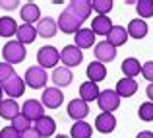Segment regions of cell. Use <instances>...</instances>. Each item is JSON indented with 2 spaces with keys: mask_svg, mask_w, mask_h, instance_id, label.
<instances>
[{
  "mask_svg": "<svg viewBox=\"0 0 153 138\" xmlns=\"http://www.w3.org/2000/svg\"><path fill=\"white\" fill-rule=\"evenodd\" d=\"M25 55H27L25 45H22V43H18V41H8L2 49V56L8 64L23 62V60H25Z\"/></svg>",
  "mask_w": 153,
  "mask_h": 138,
  "instance_id": "cell-1",
  "label": "cell"
},
{
  "mask_svg": "<svg viewBox=\"0 0 153 138\" xmlns=\"http://www.w3.org/2000/svg\"><path fill=\"white\" fill-rule=\"evenodd\" d=\"M23 82H25V86H29L31 90H43V88L47 86V70L41 68V66L27 68Z\"/></svg>",
  "mask_w": 153,
  "mask_h": 138,
  "instance_id": "cell-2",
  "label": "cell"
},
{
  "mask_svg": "<svg viewBox=\"0 0 153 138\" xmlns=\"http://www.w3.org/2000/svg\"><path fill=\"white\" fill-rule=\"evenodd\" d=\"M58 60H60V52H58V49H56V47L45 45V47L39 49L37 62H39V66H41V68H52V66L58 64Z\"/></svg>",
  "mask_w": 153,
  "mask_h": 138,
  "instance_id": "cell-3",
  "label": "cell"
},
{
  "mask_svg": "<svg viewBox=\"0 0 153 138\" xmlns=\"http://www.w3.org/2000/svg\"><path fill=\"white\" fill-rule=\"evenodd\" d=\"M97 105H99V109H101L103 113H112V111L118 109L120 97H118V93L114 90H103L99 93V97H97Z\"/></svg>",
  "mask_w": 153,
  "mask_h": 138,
  "instance_id": "cell-4",
  "label": "cell"
},
{
  "mask_svg": "<svg viewBox=\"0 0 153 138\" xmlns=\"http://www.w3.org/2000/svg\"><path fill=\"white\" fill-rule=\"evenodd\" d=\"M82 20H78L74 14H70L68 10H64L62 14H60L58 22H56V26H58V29L62 31V33H78L79 29H82Z\"/></svg>",
  "mask_w": 153,
  "mask_h": 138,
  "instance_id": "cell-5",
  "label": "cell"
},
{
  "mask_svg": "<svg viewBox=\"0 0 153 138\" xmlns=\"http://www.w3.org/2000/svg\"><path fill=\"white\" fill-rule=\"evenodd\" d=\"M22 115L25 117L29 123H31V121L37 123L39 119L45 117V107H43V103H41V101H37V99H27L25 103L22 105Z\"/></svg>",
  "mask_w": 153,
  "mask_h": 138,
  "instance_id": "cell-6",
  "label": "cell"
},
{
  "mask_svg": "<svg viewBox=\"0 0 153 138\" xmlns=\"http://www.w3.org/2000/svg\"><path fill=\"white\" fill-rule=\"evenodd\" d=\"M60 60L66 68H72V66H78L79 62L83 60V52L79 51L76 45H66L60 52Z\"/></svg>",
  "mask_w": 153,
  "mask_h": 138,
  "instance_id": "cell-7",
  "label": "cell"
},
{
  "mask_svg": "<svg viewBox=\"0 0 153 138\" xmlns=\"http://www.w3.org/2000/svg\"><path fill=\"white\" fill-rule=\"evenodd\" d=\"M2 90L8 95V99H14V97H22L23 92H25V82L23 78H19L18 74H14L8 82L2 84Z\"/></svg>",
  "mask_w": 153,
  "mask_h": 138,
  "instance_id": "cell-8",
  "label": "cell"
},
{
  "mask_svg": "<svg viewBox=\"0 0 153 138\" xmlns=\"http://www.w3.org/2000/svg\"><path fill=\"white\" fill-rule=\"evenodd\" d=\"M64 101V95L58 88H45L43 90V95H41V103L43 107L47 109H58Z\"/></svg>",
  "mask_w": 153,
  "mask_h": 138,
  "instance_id": "cell-9",
  "label": "cell"
},
{
  "mask_svg": "<svg viewBox=\"0 0 153 138\" xmlns=\"http://www.w3.org/2000/svg\"><path fill=\"white\" fill-rule=\"evenodd\" d=\"M70 14H74L78 20L85 22L91 14V0H72L68 2V8H66Z\"/></svg>",
  "mask_w": 153,
  "mask_h": 138,
  "instance_id": "cell-10",
  "label": "cell"
},
{
  "mask_svg": "<svg viewBox=\"0 0 153 138\" xmlns=\"http://www.w3.org/2000/svg\"><path fill=\"white\" fill-rule=\"evenodd\" d=\"M68 115H70L76 123H78V121H83L89 115V105L83 99H79V97L78 99H72L70 103H68Z\"/></svg>",
  "mask_w": 153,
  "mask_h": 138,
  "instance_id": "cell-11",
  "label": "cell"
},
{
  "mask_svg": "<svg viewBox=\"0 0 153 138\" xmlns=\"http://www.w3.org/2000/svg\"><path fill=\"white\" fill-rule=\"evenodd\" d=\"M37 27L29 26V23H23V26H18V31H16V41L22 43V45H29L37 39Z\"/></svg>",
  "mask_w": 153,
  "mask_h": 138,
  "instance_id": "cell-12",
  "label": "cell"
},
{
  "mask_svg": "<svg viewBox=\"0 0 153 138\" xmlns=\"http://www.w3.org/2000/svg\"><path fill=\"white\" fill-rule=\"evenodd\" d=\"M95 56H97V62H111L116 56V49L108 41H101L95 45Z\"/></svg>",
  "mask_w": 153,
  "mask_h": 138,
  "instance_id": "cell-13",
  "label": "cell"
},
{
  "mask_svg": "<svg viewBox=\"0 0 153 138\" xmlns=\"http://www.w3.org/2000/svg\"><path fill=\"white\" fill-rule=\"evenodd\" d=\"M95 128L103 134H111L116 128V119L112 113H101V115L95 119Z\"/></svg>",
  "mask_w": 153,
  "mask_h": 138,
  "instance_id": "cell-14",
  "label": "cell"
},
{
  "mask_svg": "<svg viewBox=\"0 0 153 138\" xmlns=\"http://www.w3.org/2000/svg\"><path fill=\"white\" fill-rule=\"evenodd\" d=\"M19 16H22V20L25 23L33 26L35 22H39V20H41V8H39L37 4H33V2H27V4H23V6H22Z\"/></svg>",
  "mask_w": 153,
  "mask_h": 138,
  "instance_id": "cell-15",
  "label": "cell"
},
{
  "mask_svg": "<svg viewBox=\"0 0 153 138\" xmlns=\"http://www.w3.org/2000/svg\"><path fill=\"white\" fill-rule=\"evenodd\" d=\"M56 29H58V26H56V22L51 18V16H47V18H43V20L37 22V35L39 37H45V39L54 37Z\"/></svg>",
  "mask_w": 153,
  "mask_h": 138,
  "instance_id": "cell-16",
  "label": "cell"
},
{
  "mask_svg": "<svg viewBox=\"0 0 153 138\" xmlns=\"http://www.w3.org/2000/svg\"><path fill=\"white\" fill-rule=\"evenodd\" d=\"M72 80H74V76H72V70L66 66H56L54 72H52V82L56 84V88H66L72 84Z\"/></svg>",
  "mask_w": 153,
  "mask_h": 138,
  "instance_id": "cell-17",
  "label": "cell"
},
{
  "mask_svg": "<svg viewBox=\"0 0 153 138\" xmlns=\"http://www.w3.org/2000/svg\"><path fill=\"white\" fill-rule=\"evenodd\" d=\"M19 113H22V109H19V105H18L16 99H2L0 101V117H2V119L14 121Z\"/></svg>",
  "mask_w": 153,
  "mask_h": 138,
  "instance_id": "cell-18",
  "label": "cell"
},
{
  "mask_svg": "<svg viewBox=\"0 0 153 138\" xmlns=\"http://www.w3.org/2000/svg\"><path fill=\"white\" fill-rule=\"evenodd\" d=\"M107 41L111 43L114 49L126 45V41H128V31L124 29L122 26H112V29L108 31V35H107Z\"/></svg>",
  "mask_w": 153,
  "mask_h": 138,
  "instance_id": "cell-19",
  "label": "cell"
},
{
  "mask_svg": "<svg viewBox=\"0 0 153 138\" xmlns=\"http://www.w3.org/2000/svg\"><path fill=\"white\" fill-rule=\"evenodd\" d=\"M116 93H118V97H132L136 92H138V82L132 78H122L116 82Z\"/></svg>",
  "mask_w": 153,
  "mask_h": 138,
  "instance_id": "cell-20",
  "label": "cell"
},
{
  "mask_svg": "<svg viewBox=\"0 0 153 138\" xmlns=\"http://www.w3.org/2000/svg\"><path fill=\"white\" fill-rule=\"evenodd\" d=\"M87 78H89V82L97 84V82H103L105 78H107V66H105L103 62H89V66H87Z\"/></svg>",
  "mask_w": 153,
  "mask_h": 138,
  "instance_id": "cell-21",
  "label": "cell"
},
{
  "mask_svg": "<svg viewBox=\"0 0 153 138\" xmlns=\"http://www.w3.org/2000/svg\"><path fill=\"white\" fill-rule=\"evenodd\" d=\"M112 29V22L108 16H97L91 20V31L95 35H108V31Z\"/></svg>",
  "mask_w": 153,
  "mask_h": 138,
  "instance_id": "cell-22",
  "label": "cell"
},
{
  "mask_svg": "<svg viewBox=\"0 0 153 138\" xmlns=\"http://www.w3.org/2000/svg\"><path fill=\"white\" fill-rule=\"evenodd\" d=\"M35 130H37L39 132V136H52V134H54V130H56V123H54V119H52V117H43V119H39L37 121V123H35Z\"/></svg>",
  "mask_w": 153,
  "mask_h": 138,
  "instance_id": "cell-23",
  "label": "cell"
},
{
  "mask_svg": "<svg viewBox=\"0 0 153 138\" xmlns=\"http://www.w3.org/2000/svg\"><path fill=\"white\" fill-rule=\"evenodd\" d=\"M147 23H146V20H132L130 23H128V37H134V39H143L147 35Z\"/></svg>",
  "mask_w": 153,
  "mask_h": 138,
  "instance_id": "cell-24",
  "label": "cell"
},
{
  "mask_svg": "<svg viewBox=\"0 0 153 138\" xmlns=\"http://www.w3.org/2000/svg\"><path fill=\"white\" fill-rule=\"evenodd\" d=\"M99 93H101V90H99V86L93 84V82H83L82 86H79V99H83L85 103L97 99Z\"/></svg>",
  "mask_w": 153,
  "mask_h": 138,
  "instance_id": "cell-25",
  "label": "cell"
},
{
  "mask_svg": "<svg viewBox=\"0 0 153 138\" xmlns=\"http://www.w3.org/2000/svg\"><path fill=\"white\" fill-rule=\"evenodd\" d=\"M122 72H124V78H132L134 80L136 76L142 72V64H140L138 58H134V56H130V58H124L122 60Z\"/></svg>",
  "mask_w": 153,
  "mask_h": 138,
  "instance_id": "cell-26",
  "label": "cell"
},
{
  "mask_svg": "<svg viewBox=\"0 0 153 138\" xmlns=\"http://www.w3.org/2000/svg\"><path fill=\"white\" fill-rule=\"evenodd\" d=\"M74 39H76V47L82 51V49L93 47V43H95V33H93L91 29H79L78 33L74 35Z\"/></svg>",
  "mask_w": 153,
  "mask_h": 138,
  "instance_id": "cell-27",
  "label": "cell"
},
{
  "mask_svg": "<svg viewBox=\"0 0 153 138\" xmlns=\"http://www.w3.org/2000/svg\"><path fill=\"white\" fill-rule=\"evenodd\" d=\"M91 132H93V128H91L89 123L78 121V123H74L72 128H70V138H91Z\"/></svg>",
  "mask_w": 153,
  "mask_h": 138,
  "instance_id": "cell-28",
  "label": "cell"
},
{
  "mask_svg": "<svg viewBox=\"0 0 153 138\" xmlns=\"http://www.w3.org/2000/svg\"><path fill=\"white\" fill-rule=\"evenodd\" d=\"M18 31V23H16L14 18L10 16H4L0 18V37H12Z\"/></svg>",
  "mask_w": 153,
  "mask_h": 138,
  "instance_id": "cell-29",
  "label": "cell"
},
{
  "mask_svg": "<svg viewBox=\"0 0 153 138\" xmlns=\"http://www.w3.org/2000/svg\"><path fill=\"white\" fill-rule=\"evenodd\" d=\"M136 10H138V16L143 20L151 18L153 16V0H140L136 2Z\"/></svg>",
  "mask_w": 153,
  "mask_h": 138,
  "instance_id": "cell-30",
  "label": "cell"
},
{
  "mask_svg": "<svg viewBox=\"0 0 153 138\" xmlns=\"http://www.w3.org/2000/svg\"><path fill=\"white\" fill-rule=\"evenodd\" d=\"M91 10L99 12V16H107L112 10V2L111 0H91Z\"/></svg>",
  "mask_w": 153,
  "mask_h": 138,
  "instance_id": "cell-31",
  "label": "cell"
},
{
  "mask_svg": "<svg viewBox=\"0 0 153 138\" xmlns=\"http://www.w3.org/2000/svg\"><path fill=\"white\" fill-rule=\"evenodd\" d=\"M138 117L142 121H146V123H151V121H153V103H151V101H146V103L140 105Z\"/></svg>",
  "mask_w": 153,
  "mask_h": 138,
  "instance_id": "cell-32",
  "label": "cell"
},
{
  "mask_svg": "<svg viewBox=\"0 0 153 138\" xmlns=\"http://www.w3.org/2000/svg\"><path fill=\"white\" fill-rule=\"evenodd\" d=\"M14 74H16V70H14V66H12V64L0 62V86H2L4 82H8V80H10Z\"/></svg>",
  "mask_w": 153,
  "mask_h": 138,
  "instance_id": "cell-33",
  "label": "cell"
},
{
  "mask_svg": "<svg viewBox=\"0 0 153 138\" xmlns=\"http://www.w3.org/2000/svg\"><path fill=\"white\" fill-rule=\"evenodd\" d=\"M12 128H16V130H18L19 134H22L23 130H27V128H31V123H29V121H27L25 117L22 115V113H19V115L16 117L14 121H12Z\"/></svg>",
  "mask_w": 153,
  "mask_h": 138,
  "instance_id": "cell-34",
  "label": "cell"
},
{
  "mask_svg": "<svg viewBox=\"0 0 153 138\" xmlns=\"http://www.w3.org/2000/svg\"><path fill=\"white\" fill-rule=\"evenodd\" d=\"M142 76L149 80V84L153 82V60H147L146 64H142Z\"/></svg>",
  "mask_w": 153,
  "mask_h": 138,
  "instance_id": "cell-35",
  "label": "cell"
},
{
  "mask_svg": "<svg viewBox=\"0 0 153 138\" xmlns=\"http://www.w3.org/2000/svg\"><path fill=\"white\" fill-rule=\"evenodd\" d=\"M0 138H19V132L12 127H4L0 130Z\"/></svg>",
  "mask_w": 153,
  "mask_h": 138,
  "instance_id": "cell-36",
  "label": "cell"
},
{
  "mask_svg": "<svg viewBox=\"0 0 153 138\" xmlns=\"http://www.w3.org/2000/svg\"><path fill=\"white\" fill-rule=\"evenodd\" d=\"M18 6V0H0V8L4 10H16Z\"/></svg>",
  "mask_w": 153,
  "mask_h": 138,
  "instance_id": "cell-37",
  "label": "cell"
},
{
  "mask_svg": "<svg viewBox=\"0 0 153 138\" xmlns=\"http://www.w3.org/2000/svg\"><path fill=\"white\" fill-rule=\"evenodd\" d=\"M19 138H41V136H39V132L31 127V128H27V130H23L22 134H19Z\"/></svg>",
  "mask_w": 153,
  "mask_h": 138,
  "instance_id": "cell-38",
  "label": "cell"
},
{
  "mask_svg": "<svg viewBox=\"0 0 153 138\" xmlns=\"http://www.w3.org/2000/svg\"><path fill=\"white\" fill-rule=\"evenodd\" d=\"M136 138H153V132H149V130H142Z\"/></svg>",
  "mask_w": 153,
  "mask_h": 138,
  "instance_id": "cell-39",
  "label": "cell"
},
{
  "mask_svg": "<svg viewBox=\"0 0 153 138\" xmlns=\"http://www.w3.org/2000/svg\"><path fill=\"white\" fill-rule=\"evenodd\" d=\"M146 93H147V97H149V101L153 103V82L147 86V90H146Z\"/></svg>",
  "mask_w": 153,
  "mask_h": 138,
  "instance_id": "cell-40",
  "label": "cell"
},
{
  "mask_svg": "<svg viewBox=\"0 0 153 138\" xmlns=\"http://www.w3.org/2000/svg\"><path fill=\"white\" fill-rule=\"evenodd\" d=\"M2 95H4V90H2V86H0V101H2Z\"/></svg>",
  "mask_w": 153,
  "mask_h": 138,
  "instance_id": "cell-41",
  "label": "cell"
},
{
  "mask_svg": "<svg viewBox=\"0 0 153 138\" xmlns=\"http://www.w3.org/2000/svg\"><path fill=\"white\" fill-rule=\"evenodd\" d=\"M54 138H70V136H66V134H58V136H54Z\"/></svg>",
  "mask_w": 153,
  "mask_h": 138,
  "instance_id": "cell-42",
  "label": "cell"
}]
</instances>
